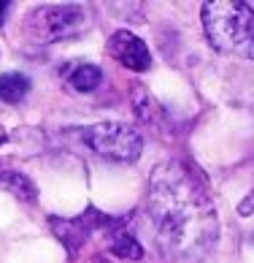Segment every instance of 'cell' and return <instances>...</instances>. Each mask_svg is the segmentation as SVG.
Returning a JSON list of instances; mask_svg holds the SVG:
<instances>
[{
	"label": "cell",
	"mask_w": 254,
	"mask_h": 263,
	"mask_svg": "<svg viewBox=\"0 0 254 263\" xmlns=\"http://www.w3.org/2000/svg\"><path fill=\"white\" fill-rule=\"evenodd\" d=\"M146 212L168 263H203L219 236L217 209L195 168L168 160L149 179Z\"/></svg>",
	"instance_id": "1"
},
{
	"label": "cell",
	"mask_w": 254,
	"mask_h": 263,
	"mask_svg": "<svg viewBox=\"0 0 254 263\" xmlns=\"http://www.w3.org/2000/svg\"><path fill=\"white\" fill-rule=\"evenodd\" d=\"M203 25L214 49L254 60V8L241 0H214L203 6Z\"/></svg>",
	"instance_id": "2"
},
{
	"label": "cell",
	"mask_w": 254,
	"mask_h": 263,
	"mask_svg": "<svg viewBox=\"0 0 254 263\" xmlns=\"http://www.w3.org/2000/svg\"><path fill=\"white\" fill-rule=\"evenodd\" d=\"M81 139L87 141V147L95 149L97 155L116 163H135L141 158L143 139L141 133L127 122H97L92 128L81 130Z\"/></svg>",
	"instance_id": "3"
},
{
	"label": "cell",
	"mask_w": 254,
	"mask_h": 263,
	"mask_svg": "<svg viewBox=\"0 0 254 263\" xmlns=\"http://www.w3.org/2000/svg\"><path fill=\"white\" fill-rule=\"evenodd\" d=\"M87 22V8L81 6H38L27 16V33L38 44H54L73 35Z\"/></svg>",
	"instance_id": "4"
},
{
	"label": "cell",
	"mask_w": 254,
	"mask_h": 263,
	"mask_svg": "<svg viewBox=\"0 0 254 263\" xmlns=\"http://www.w3.org/2000/svg\"><path fill=\"white\" fill-rule=\"evenodd\" d=\"M109 52L119 65H124L127 71H146L152 65V54L149 46H146L138 35H133L130 30H119L111 35L109 41Z\"/></svg>",
	"instance_id": "5"
},
{
	"label": "cell",
	"mask_w": 254,
	"mask_h": 263,
	"mask_svg": "<svg viewBox=\"0 0 254 263\" xmlns=\"http://www.w3.org/2000/svg\"><path fill=\"white\" fill-rule=\"evenodd\" d=\"M97 226H109V220H105L103 214H97L95 209H87V214H81V217H76V220H52V228L57 233V239L68 247L71 255L79 252V247L87 241V236H90V231L97 228Z\"/></svg>",
	"instance_id": "6"
},
{
	"label": "cell",
	"mask_w": 254,
	"mask_h": 263,
	"mask_svg": "<svg viewBox=\"0 0 254 263\" xmlns=\"http://www.w3.org/2000/svg\"><path fill=\"white\" fill-rule=\"evenodd\" d=\"M0 187L8 190L11 196L22 198V201H35V184L19 171L11 168H0Z\"/></svg>",
	"instance_id": "7"
},
{
	"label": "cell",
	"mask_w": 254,
	"mask_h": 263,
	"mask_svg": "<svg viewBox=\"0 0 254 263\" xmlns=\"http://www.w3.org/2000/svg\"><path fill=\"white\" fill-rule=\"evenodd\" d=\"M109 250L116 252L119 258H130V260H141L143 258V247L133 239V233H127L122 228L109 231Z\"/></svg>",
	"instance_id": "8"
},
{
	"label": "cell",
	"mask_w": 254,
	"mask_h": 263,
	"mask_svg": "<svg viewBox=\"0 0 254 263\" xmlns=\"http://www.w3.org/2000/svg\"><path fill=\"white\" fill-rule=\"evenodd\" d=\"M68 84L73 87V90H79V92H92L95 87H100L103 82V73H100V68H95V65H76L68 71Z\"/></svg>",
	"instance_id": "9"
},
{
	"label": "cell",
	"mask_w": 254,
	"mask_h": 263,
	"mask_svg": "<svg viewBox=\"0 0 254 263\" xmlns=\"http://www.w3.org/2000/svg\"><path fill=\"white\" fill-rule=\"evenodd\" d=\"M30 92V79L25 73H3L0 76V101L19 103Z\"/></svg>",
	"instance_id": "10"
},
{
	"label": "cell",
	"mask_w": 254,
	"mask_h": 263,
	"mask_svg": "<svg viewBox=\"0 0 254 263\" xmlns=\"http://www.w3.org/2000/svg\"><path fill=\"white\" fill-rule=\"evenodd\" d=\"M238 212L243 214V217H249V214L254 212V193H251V196H249L246 201H243V203H241V209H238Z\"/></svg>",
	"instance_id": "11"
},
{
	"label": "cell",
	"mask_w": 254,
	"mask_h": 263,
	"mask_svg": "<svg viewBox=\"0 0 254 263\" xmlns=\"http://www.w3.org/2000/svg\"><path fill=\"white\" fill-rule=\"evenodd\" d=\"M8 8H11V3H8V0H0V25L6 22V14H8Z\"/></svg>",
	"instance_id": "12"
},
{
	"label": "cell",
	"mask_w": 254,
	"mask_h": 263,
	"mask_svg": "<svg viewBox=\"0 0 254 263\" xmlns=\"http://www.w3.org/2000/svg\"><path fill=\"white\" fill-rule=\"evenodd\" d=\"M3 141H6V130H3V128H0V144H3Z\"/></svg>",
	"instance_id": "13"
}]
</instances>
